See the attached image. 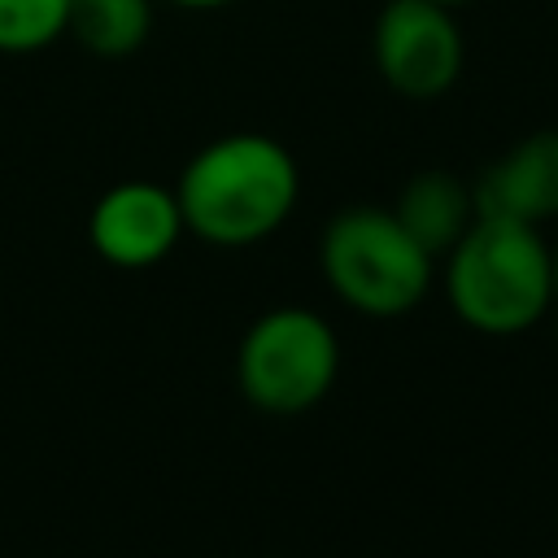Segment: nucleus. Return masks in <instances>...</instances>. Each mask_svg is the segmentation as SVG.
<instances>
[{
	"label": "nucleus",
	"instance_id": "obj_1",
	"mask_svg": "<svg viewBox=\"0 0 558 558\" xmlns=\"http://www.w3.org/2000/svg\"><path fill=\"white\" fill-rule=\"evenodd\" d=\"M183 227L214 248H248L275 235L301 196L296 157L257 131L205 144L174 183Z\"/></svg>",
	"mask_w": 558,
	"mask_h": 558
},
{
	"label": "nucleus",
	"instance_id": "obj_9",
	"mask_svg": "<svg viewBox=\"0 0 558 558\" xmlns=\"http://www.w3.org/2000/svg\"><path fill=\"white\" fill-rule=\"evenodd\" d=\"M153 26L148 0H70L65 31L96 57H131Z\"/></svg>",
	"mask_w": 558,
	"mask_h": 558
},
{
	"label": "nucleus",
	"instance_id": "obj_10",
	"mask_svg": "<svg viewBox=\"0 0 558 558\" xmlns=\"http://www.w3.org/2000/svg\"><path fill=\"white\" fill-rule=\"evenodd\" d=\"M70 0H0V52H39L65 35Z\"/></svg>",
	"mask_w": 558,
	"mask_h": 558
},
{
	"label": "nucleus",
	"instance_id": "obj_7",
	"mask_svg": "<svg viewBox=\"0 0 558 558\" xmlns=\"http://www.w3.org/2000/svg\"><path fill=\"white\" fill-rule=\"evenodd\" d=\"M475 214L514 218V222H549L558 218V131H536L501 153L475 183Z\"/></svg>",
	"mask_w": 558,
	"mask_h": 558
},
{
	"label": "nucleus",
	"instance_id": "obj_2",
	"mask_svg": "<svg viewBox=\"0 0 558 558\" xmlns=\"http://www.w3.org/2000/svg\"><path fill=\"white\" fill-rule=\"evenodd\" d=\"M445 296L480 336H519L554 314V270L541 227L475 214L445 253Z\"/></svg>",
	"mask_w": 558,
	"mask_h": 558
},
{
	"label": "nucleus",
	"instance_id": "obj_6",
	"mask_svg": "<svg viewBox=\"0 0 558 558\" xmlns=\"http://www.w3.org/2000/svg\"><path fill=\"white\" fill-rule=\"evenodd\" d=\"M183 209L174 187L148 183V179H126L109 187L87 218V240L92 248L122 270H144L157 266L174 253L183 235Z\"/></svg>",
	"mask_w": 558,
	"mask_h": 558
},
{
	"label": "nucleus",
	"instance_id": "obj_8",
	"mask_svg": "<svg viewBox=\"0 0 558 558\" xmlns=\"http://www.w3.org/2000/svg\"><path fill=\"white\" fill-rule=\"evenodd\" d=\"M392 214L440 262L462 240V231L475 222V192L449 170H423L401 187Z\"/></svg>",
	"mask_w": 558,
	"mask_h": 558
},
{
	"label": "nucleus",
	"instance_id": "obj_3",
	"mask_svg": "<svg viewBox=\"0 0 558 558\" xmlns=\"http://www.w3.org/2000/svg\"><path fill=\"white\" fill-rule=\"evenodd\" d=\"M318 266L349 310L366 318H401L427 296L436 257L397 222L392 209L349 205L327 222Z\"/></svg>",
	"mask_w": 558,
	"mask_h": 558
},
{
	"label": "nucleus",
	"instance_id": "obj_13",
	"mask_svg": "<svg viewBox=\"0 0 558 558\" xmlns=\"http://www.w3.org/2000/svg\"><path fill=\"white\" fill-rule=\"evenodd\" d=\"M436 4H445V9H453V4H466V0H436Z\"/></svg>",
	"mask_w": 558,
	"mask_h": 558
},
{
	"label": "nucleus",
	"instance_id": "obj_11",
	"mask_svg": "<svg viewBox=\"0 0 558 558\" xmlns=\"http://www.w3.org/2000/svg\"><path fill=\"white\" fill-rule=\"evenodd\" d=\"M549 270H554V314H558V244H549Z\"/></svg>",
	"mask_w": 558,
	"mask_h": 558
},
{
	"label": "nucleus",
	"instance_id": "obj_4",
	"mask_svg": "<svg viewBox=\"0 0 558 558\" xmlns=\"http://www.w3.org/2000/svg\"><path fill=\"white\" fill-rule=\"evenodd\" d=\"M336 375L340 336L323 314L305 305L266 310L235 349V384L262 414L314 410L336 388Z\"/></svg>",
	"mask_w": 558,
	"mask_h": 558
},
{
	"label": "nucleus",
	"instance_id": "obj_12",
	"mask_svg": "<svg viewBox=\"0 0 558 558\" xmlns=\"http://www.w3.org/2000/svg\"><path fill=\"white\" fill-rule=\"evenodd\" d=\"M170 4H187V9H218V4H231V0H170Z\"/></svg>",
	"mask_w": 558,
	"mask_h": 558
},
{
	"label": "nucleus",
	"instance_id": "obj_5",
	"mask_svg": "<svg viewBox=\"0 0 558 558\" xmlns=\"http://www.w3.org/2000/svg\"><path fill=\"white\" fill-rule=\"evenodd\" d=\"M375 65L410 100L449 92L462 74V35L436 0H388L375 22Z\"/></svg>",
	"mask_w": 558,
	"mask_h": 558
}]
</instances>
